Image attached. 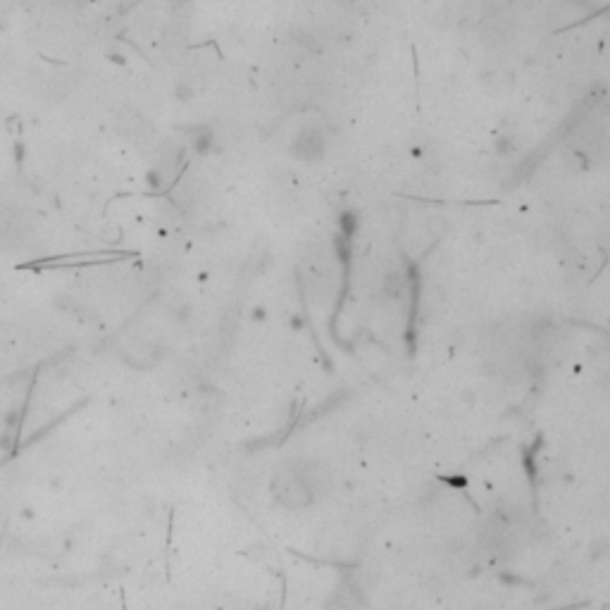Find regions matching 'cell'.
<instances>
[{"label":"cell","mask_w":610,"mask_h":610,"mask_svg":"<svg viewBox=\"0 0 610 610\" xmlns=\"http://www.w3.org/2000/svg\"><path fill=\"white\" fill-rule=\"evenodd\" d=\"M315 482L317 477H313L310 470H286L275 479L272 491H275V498L286 508H303L317 496Z\"/></svg>","instance_id":"cell-1"},{"label":"cell","mask_w":610,"mask_h":610,"mask_svg":"<svg viewBox=\"0 0 610 610\" xmlns=\"http://www.w3.org/2000/svg\"><path fill=\"white\" fill-rule=\"evenodd\" d=\"M184 3H189V0H174V5H184Z\"/></svg>","instance_id":"cell-4"},{"label":"cell","mask_w":610,"mask_h":610,"mask_svg":"<svg viewBox=\"0 0 610 610\" xmlns=\"http://www.w3.org/2000/svg\"><path fill=\"white\" fill-rule=\"evenodd\" d=\"M14 443V429L5 427L3 432H0V451H10Z\"/></svg>","instance_id":"cell-3"},{"label":"cell","mask_w":610,"mask_h":610,"mask_svg":"<svg viewBox=\"0 0 610 610\" xmlns=\"http://www.w3.org/2000/svg\"><path fill=\"white\" fill-rule=\"evenodd\" d=\"M324 148H327V143H324L322 132H317V129H303L296 141H293V155L301 160L322 158Z\"/></svg>","instance_id":"cell-2"}]
</instances>
